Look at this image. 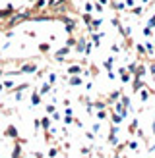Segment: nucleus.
Instances as JSON below:
<instances>
[{"instance_id":"obj_1","label":"nucleus","mask_w":155,"mask_h":158,"mask_svg":"<svg viewBox=\"0 0 155 158\" xmlns=\"http://www.w3.org/2000/svg\"><path fill=\"white\" fill-rule=\"evenodd\" d=\"M108 6H111L114 12H118V14L128 12V8H126V4H124V0H111V2H108Z\"/></svg>"},{"instance_id":"obj_2","label":"nucleus","mask_w":155,"mask_h":158,"mask_svg":"<svg viewBox=\"0 0 155 158\" xmlns=\"http://www.w3.org/2000/svg\"><path fill=\"white\" fill-rule=\"evenodd\" d=\"M130 83H132V93H138L140 89H144V87H145L144 79H142V77H136V75L132 77V81H130Z\"/></svg>"},{"instance_id":"obj_3","label":"nucleus","mask_w":155,"mask_h":158,"mask_svg":"<svg viewBox=\"0 0 155 158\" xmlns=\"http://www.w3.org/2000/svg\"><path fill=\"white\" fill-rule=\"evenodd\" d=\"M134 75H136V77H142V79H144V77L147 75V66L140 62V64L136 66V69H134Z\"/></svg>"},{"instance_id":"obj_4","label":"nucleus","mask_w":155,"mask_h":158,"mask_svg":"<svg viewBox=\"0 0 155 158\" xmlns=\"http://www.w3.org/2000/svg\"><path fill=\"white\" fill-rule=\"evenodd\" d=\"M151 93H155V91H149V89H147V85L144 87V89H140L136 94H140V100H142V102H147V100H149V94Z\"/></svg>"},{"instance_id":"obj_5","label":"nucleus","mask_w":155,"mask_h":158,"mask_svg":"<svg viewBox=\"0 0 155 158\" xmlns=\"http://www.w3.org/2000/svg\"><path fill=\"white\" fill-rule=\"evenodd\" d=\"M116 29H118V33H120L124 39H130V35H132V27H130V25H124V23H120Z\"/></svg>"},{"instance_id":"obj_6","label":"nucleus","mask_w":155,"mask_h":158,"mask_svg":"<svg viewBox=\"0 0 155 158\" xmlns=\"http://www.w3.org/2000/svg\"><path fill=\"white\" fill-rule=\"evenodd\" d=\"M114 60H116V56H108V58L103 62V68L107 69V72H111V69H114Z\"/></svg>"},{"instance_id":"obj_7","label":"nucleus","mask_w":155,"mask_h":158,"mask_svg":"<svg viewBox=\"0 0 155 158\" xmlns=\"http://www.w3.org/2000/svg\"><path fill=\"white\" fill-rule=\"evenodd\" d=\"M130 14H132V15H140V18H142V15H144V4L132 6V8H130Z\"/></svg>"},{"instance_id":"obj_8","label":"nucleus","mask_w":155,"mask_h":158,"mask_svg":"<svg viewBox=\"0 0 155 158\" xmlns=\"http://www.w3.org/2000/svg\"><path fill=\"white\" fill-rule=\"evenodd\" d=\"M101 23H103V19H101V18H97V19H91V21L87 23V25H89V31H99Z\"/></svg>"},{"instance_id":"obj_9","label":"nucleus","mask_w":155,"mask_h":158,"mask_svg":"<svg viewBox=\"0 0 155 158\" xmlns=\"http://www.w3.org/2000/svg\"><path fill=\"white\" fill-rule=\"evenodd\" d=\"M145 52H147V58H151L153 54H155V44L151 43V39H149V41L145 43Z\"/></svg>"},{"instance_id":"obj_10","label":"nucleus","mask_w":155,"mask_h":158,"mask_svg":"<svg viewBox=\"0 0 155 158\" xmlns=\"http://www.w3.org/2000/svg\"><path fill=\"white\" fill-rule=\"evenodd\" d=\"M118 100L124 104V108H128V110L132 108V98L128 97V94H120V98H118Z\"/></svg>"},{"instance_id":"obj_11","label":"nucleus","mask_w":155,"mask_h":158,"mask_svg":"<svg viewBox=\"0 0 155 158\" xmlns=\"http://www.w3.org/2000/svg\"><path fill=\"white\" fill-rule=\"evenodd\" d=\"M120 94H122V91H113V93H108V104L116 102V100L120 98Z\"/></svg>"},{"instance_id":"obj_12","label":"nucleus","mask_w":155,"mask_h":158,"mask_svg":"<svg viewBox=\"0 0 155 158\" xmlns=\"http://www.w3.org/2000/svg\"><path fill=\"white\" fill-rule=\"evenodd\" d=\"M124 122V118L120 114H116V112H111V123H116V125H120Z\"/></svg>"},{"instance_id":"obj_13","label":"nucleus","mask_w":155,"mask_h":158,"mask_svg":"<svg viewBox=\"0 0 155 158\" xmlns=\"http://www.w3.org/2000/svg\"><path fill=\"white\" fill-rule=\"evenodd\" d=\"M101 37H103V33H99V31H93V35H91L93 46H99V44H101Z\"/></svg>"},{"instance_id":"obj_14","label":"nucleus","mask_w":155,"mask_h":158,"mask_svg":"<svg viewBox=\"0 0 155 158\" xmlns=\"http://www.w3.org/2000/svg\"><path fill=\"white\" fill-rule=\"evenodd\" d=\"M118 143H120V139H118V133H108V145L116 147Z\"/></svg>"},{"instance_id":"obj_15","label":"nucleus","mask_w":155,"mask_h":158,"mask_svg":"<svg viewBox=\"0 0 155 158\" xmlns=\"http://www.w3.org/2000/svg\"><path fill=\"white\" fill-rule=\"evenodd\" d=\"M126 147L130 148V151L138 152V151H140V141H126Z\"/></svg>"},{"instance_id":"obj_16","label":"nucleus","mask_w":155,"mask_h":158,"mask_svg":"<svg viewBox=\"0 0 155 158\" xmlns=\"http://www.w3.org/2000/svg\"><path fill=\"white\" fill-rule=\"evenodd\" d=\"M136 52L140 54V56H144V58H147V52H145V44H142V43H138V44H136Z\"/></svg>"},{"instance_id":"obj_17","label":"nucleus","mask_w":155,"mask_h":158,"mask_svg":"<svg viewBox=\"0 0 155 158\" xmlns=\"http://www.w3.org/2000/svg\"><path fill=\"white\" fill-rule=\"evenodd\" d=\"M85 44H87V41H85V39H80V41L76 43V50L78 52H83L85 50Z\"/></svg>"},{"instance_id":"obj_18","label":"nucleus","mask_w":155,"mask_h":158,"mask_svg":"<svg viewBox=\"0 0 155 158\" xmlns=\"http://www.w3.org/2000/svg\"><path fill=\"white\" fill-rule=\"evenodd\" d=\"M93 110H107V102H103V100L93 102Z\"/></svg>"},{"instance_id":"obj_19","label":"nucleus","mask_w":155,"mask_h":158,"mask_svg":"<svg viewBox=\"0 0 155 158\" xmlns=\"http://www.w3.org/2000/svg\"><path fill=\"white\" fill-rule=\"evenodd\" d=\"M80 72H82V68H80V66H70V69H68V73H70V75H80Z\"/></svg>"},{"instance_id":"obj_20","label":"nucleus","mask_w":155,"mask_h":158,"mask_svg":"<svg viewBox=\"0 0 155 158\" xmlns=\"http://www.w3.org/2000/svg\"><path fill=\"white\" fill-rule=\"evenodd\" d=\"M147 73H149V75L155 79V60H151V62H149V66H147Z\"/></svg>"},{"instance_id":"obj_21","label":"nucleus","mask_w":155,"mask_h":158,"mask_svg":"<svg viewBox=\"0 0 155 158\" xmlns=\"http://www.w3.org/2000/svg\"><path fill=\"white\" fill-rule=\"evenodd\" d=\"M70 85H74V87L78 85V87H80V85H82V77H80V75H74L72 79H70Z\"/></svg>"},{"instance_id":"obj_22","label":"nucleus","mask_w":155,"mask_h":158,"mask_svg":"<svg viewBox=\"0 0 155 158\" xmlns=\"http://www.w3.org/2000/svg\"><path fill=\"white\" fill-rule=\"evenodd\" d=\"M138 123H140V122L136 120V118H134V120H132V122H130V125H128V129H130V133H134V131L138 129Z\"/></svg>"},{"instance_id":"obj_23","label":"nucleus","mask_w":155,"mask_h":158,"mask_svg":"<svg viewBox=\"0 0 155 158\" xmlns=\"http://www.w3.org/2000/svg\"><path fill=\"white\" fill-rule=\"evenodd\" d=\"M97 120H99V122L107 120V110H97Z\"/></svg>"},{"instance_id":"obj_24","label":"nucleus","mask_w":155,"mask_h":158,"mask_svg":"<svg viewBox=\"0 0 155 158\" xmlns=\"http://www.w3.org/2000/svg\"><path fill=\"white\" fill-rule=\"evenodd\" d=\"M142 33H144V37H147V39H151L153 37V29H149V27H144V31H142Z\"/></svg>"},{"instance_id":"obj_25","label":"nucleus","mask_w":155,"mask_h":158,"mask_svg":"<svg viewBox=\"0 0 155 158\" xmlns=\"http://www.w3.org/2000/svg\"><path fill=\"white\" fill-rule=\"evenodd\" d=\"M136 66H138V62H130V64L126 66V69H128V72H130L132 75H134V69H136Z\"/></svg>"},{"instance_id":"obj_26","label":"nucleus","mask_w":155,"mask_h":158,"mask_svg":"<svg viewBox=\"0 0 155 158\" xmlns=\"http://www.w3.org/2000/svg\"><path fill=\"white\" fill-rule=\"evenodd\" d=\"M147 27H149V29H153V31H155V14H153L151 18H149V21H147Z\"/></svg>"},{"instance_id":"obj_27","label":"nucleus","mask_w":155,"mask_h":158,"mask_svg":"<svg viewBox=\"0 0 155 158\" xmlns=\"http://www.w3.org/2000/svg\"><path fill=\"white\" fill-rule=\"evenodd\" d=\"M111 52L118 54V52H120V44H113V46H111Z\"/></svg>"},{"instance_id":"obj_28","label":"nucleus","mask_w":155,"mask_h":158,"mask_svg":"<svg viewBox=\"0 0 155 158\" xmlns=\"http://www.w3.org/2000/svg\"><path fill=\"white\" fill-rule=\"evenodd\" d=\"M124 4H126V8H132L136 6V0H124Z\"/></svg>"},{"instance_id":"obj_29","label":"nucleus","mask_w":155,"mask_h":158,"mask_svg":"<svg viewBox=\"0 0 155 158\" xmlns=\"http://www.w3.org/2000/svg\"><path fill=\"white\" fill-rule=\"evenodd\" d=\"M111 23H113V25H114V27H118V25H120V23H122V21H120L118 18H113V19H111Z\"/></svg>"},{"instance_id":"obj_30","label":"nucleus","mask_w":155,"mask_h":158,"mask_svg":"<svg viewBox=\"0 0 155 158\" xmlns=\"http://www.w3.org/2000/svg\"><path fill=\"white\" fill-rule=\"evenodd\" d=\"M85 12H87V14H91V12H93V4H91V2L85 4Z\"/></svg>"},{"instance_id":"obj_31","label":"nucleus","mask_w":155,"mask_h":158,"mask_svg":"<svg viewBox=\"0 0 155 158\" xmlns=\"http://www.w3.org/2000/svg\"><path fill=\"white\" fill-rule=\"evenodd\" d=\"M89 152H91V151H89V148H87V147H83V148H82V154H83V156H87Z\"/></svg>"},{"instance_id":"obj_32","label":"nucleus","mask_w":155,"mask_h":158,"mask_svg":"<svg viewBox=\"0 0 155 158\" xmlns=\"http://www.w3.org/2000/svg\"><path fill=\"white\" fill-rule=\"evenodd\" d=\"M99 129H101V125H99V123H93V133H97Z\"/></svg>"},{"instance_id":"obj_33","label":"nucleus","mask_w":155,"mask_h":158,"mask_svg":"<svg viewBox=\"0 0 155 158\" xmlns=\"http://www.w3.org/2000/svg\"><path fill=\"white\" fill-rule=\"evenodd\" d=\"M151 135H153V137H155V120H153V122H151Z\"/></svg>"},{"instance_id":"obj_34","label":"nucleus","mask_w":155,"mask_h":158,"mask_svg":"<svg viewBox=\"0 0 155 158\" xmlns=\"http://www.w3.org/2000/svg\"><path fill=\"white\" fill-rule=\"evenodd\" d=\"M83 21H85V23H89V21H91V18H89V14H85V15H83Z\"/></svg>"},{"instance_id":"obj_35","label":"nucleus","mask_w":155,"mask_h":158,"mask_svg":"<svg viewBox=\"0 0 155 158\" xmlns=\"http://www.w3.org/2000/svg\"><path fill=\"white\" fill-rule=\"evenodd\" d=\"M97 2H99V4H103V6H107L108 2H111V0H97Z\"/></svg>"},{"instance_id":"obj_36","label":"nucleus","mask_w":155,"mask_h":158,"mask_svg":"<svg viewBox=\"0 0 155 158\" xmlns=\"http://www.w3.org/2000/svg\"><path fill=\"white\" fill-rule=\"evenodd\" d=\"M147 151H149V152H153V151H155V143H151V145H149V148H147Z\"/></svg>"},{"instance_id":"obj_37","label":"nucleus","mask_w":155,"mask_h":158,"mask_svg":"<svg viewBox=\"0 0 155 158\" xmlns=\"http://www.w3.org/2000/svg\"><path fill=\"white\" fill-rule=\"evenodd\" d=\"M113 158H122V152H114V156Z\"/></svg>"},{"instance_id":"obj_38","label":"nucleus","mask_w":155,"mask_h":158,"mask_svg":"<svg viewBox=\"0 0 155 158\" xmlns=\"http://www.w3.org/2000/svg\"><path fill=\"white\" fill-rule=\"evenodd\" d=\"M140 2H142V4H149L151 0H140Z\"/></svg>"},{"instance_id":"obj_39","label":"nucleus","mask_w":155,"mask_h":158,"mask_svg":"<svg viewBox=\"0 0 155 158\" xmlns=\"http://www.w3.org/2000/svg\"><path fill=\"white\" fill-rule=\"evenodd\" d=\"M151 43H153V44H155V37H153V39H151Z\"/></svg>"},{"instance_id":"obj_40","label":"nucleus","mask_w":155,"mask_h":158,"mask_svg":"<svg viewBox=\"0 0 155 158\" xmlns=\"http://www.w3.org/2000/svg\"><path fill=\"white\" fill-rule=\"evenodd\" d=\"M151 158H155V156H151Z\"/></svg>"}]
</instances>
